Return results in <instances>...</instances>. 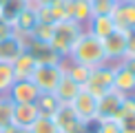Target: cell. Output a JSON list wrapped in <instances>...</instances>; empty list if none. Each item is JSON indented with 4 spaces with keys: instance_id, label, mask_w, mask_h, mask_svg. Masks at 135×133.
<instances>
[{
    "instance_id": "cell-1",
    "label": "cell",
    "mask_w": 135,
    "mask_h": 133,
    "mask_svg": "<svg viewBox=\"0 0 135 133\" xmlns=\"http://www.w3.org/2000/svg\"><path fill=\"white\" fill-rule=\"evenodd\" d=\"M66 58H69L71 62L89 66V69L109 62V60H106V53H104V47H102V40L91 36V33H86V31H82L80 36H78V40L71 47V51H69Z\"/></svg>"
},
{
    "instance_id": "cell-2",
    "label": "cell",
    "mask_w": 135,
    "mask_h": 133,
    "mask_svg": "<svg viewBox=\"0 0 135 133\" xmlns=\"http://www.w3.org/2000/svg\"><path fill=\"white\" fill-rule=\"evenodd\" d=\"M82 31H84V27L78 25V22H73V20L55 22V25H53V31H51V38H49V47H51L53 51L64 60Z\"/></svg>"
},
{
    "instance_id": "cell-3",
    "label": "cell",
    "mask_w": 135,
    "mask_h": 133,
    "mask_svg": "<svg viewBox=\"0 0 135 133\" xmlns=\"http://www.w3.org/2000/svg\"><path fill=\"white\" fill-rule=\"evenodd\" d=\"M62 75H64L62 62H58V64H38L33 75H31V82L38 87L40 93H53Z\"/></svg>"
},
{
    "instance_id": "cell-4",
    "label": "cell",
    "mask_w": 135,
    "mask_h": 133,
    "mask_svg": "<svg viewBox=\"0 0 135 133\" xmlns=\"http://www.w3.org/2000/svg\"><path fill=\"white\" fill-rule=\"evenodd\" d=\"M89 93H93L95 98L104 96L113 89V64L106 62V64H100V66H93L91 73H89V80L84 84Z\"/></svg>"
},
{
    "instance_id": "cell-5",
    "label": "cell",
    "mask_w": 135,
    "mask_h": 133,
    "mask_svg": "<svg viewBox=\"0 0 135 133\" xmlns=\"http://www.w3.org/2000/svg\"><path fill=\"white\" fill-rule=\"evenodd\" d=\"M69 107L75 111V115L80 118L86 126H93L95 124V109H98V98L93 96V93H89L86 89H82L80 93H78L75 98H73V102Z\"/></svg>"
},
{
    "instance_id": "cell-6",
    "label": "cell",
    "mask_w": 135,
    "mask_h": 133,
    "mask_svg": "<svg viewBox=\"0 0 135 133\" xmlns=\"http://www.w3.org/2000/svg\"><path fill=\"white\" fill-rule=\"evenodd\" d=\"M124 100V93L111 89L109 93L98 98V109H95V122L100 120H117V111H120V104Z\"/></svg>"
},
{
    "instance_id": "cell-7",
    "label": "cell",
    "mask_w": 135,
    "mask_h": 133,
    "mask_svg": "<svg viewBox=\"0 0 135 133\" xmlns=\"http://www.w3.org/2000/svg\"><path fill=\"white\" fill-rule=\"evenodd\" d=\"M53 122L58 124L60 133H84V131H89V126L78 118L75 111H73L69 104H62V107L58 109V113L53 115Z\"/></svg>"
},
{
    "instance_id": "cell-8",
    "label": "cell",
    "mask_w": 135,
    "mask_h": 133,
    "mask_svg": "<svg viewBox=\"0 0 135 133\" xmlns=\"http://www.w3.org/2000/svg\"><path fill=\"white\" fill-rule=\"evenodd\" d=\"M126 40H128V31H122V29H115L111 36H106L102 40V47H104V53H106L109 62H120L124 58Z\"/></svg>"
},
{
    "instance_id": "cell-9",
    "label": "cell",
    "mask_w": 135,
    "mask_h": 133,
    "mask_svg": "<svg viewBox=\"0 0 135 133\" xmlns=\"http://www.w3.org/2000/svg\"><path fill=\"white\" fill-rule=\"evenodd\" d=\"M38 96H40V91L31 80H16L7 93V98L13 104H31L38 100Z\"/></svg>"
},
{
    "instance_id": "cell-10",
    "label": "cell",
    "mask_w": 135,
    "mask_h": 133,
    "mask_svg": "<svg viewBox=\"0 0 135 133\" xmlns=\"http://www.w3.org/2000/svg\"><path fill=\"white\" fill-rule=\"evenodd\" d=\"M113 89L124 96L135 93V73L122 62H113Z\"/></svg>"
},
{
    "instance_id": "cell-11",
    "label": "cell",
    "mask_w": 135,
    "mask_h": 133,
    "mask_svg": "<svg viewBox=\"0 0 135 133\" xmlns=\"http://www.w3.org/2000/svg\"><path fill=\"white\" fill-rule=\"evenodd\" d=\"M25 49H27V40L13 31L11 36L4 38V40H0V62L11 64L22 51H25Z\"/></svg>"
},
{
    "instance_id": "cell-12",
    "label": "cell",
    "mask_w": 135,
    "mask_h": 133,
    "mask_svg": "<svg viewBox=\"0 0 135 133\" xmlns=\"http://www.w3.org/2000/svg\"><path fill=\"white\" fill-rule=\"evenodd\" d=\"M115 27L122 31H133L135 29V4L133 2H120L115 4V9L111 11Z\"/></svg>"
},
{
    "instance_id": "cell-13",
    "label": "cell",
    "mask_w": 135,
    "mask_h": 133,
    "mask_svg": "<svg viewBox=\"0 0 135 133\" xmlns=\"http://www.w3.org/2000/svg\"><path fill=\"white\" fill-rule=\"evenodd\" d=\"M40 118L36 102L31 104H13V113H11V124L20 126V129H29V126Z\"/></svg>"
},
{
    "instance_id": "cell-14",
    "label": "cell",
    "mask_w": 135,
    "mask_h": 133,
    "mask_svg": "<svg viewBox=\"0 0 135 133\" xmlns=\"http://www.w3.org/2000/svg\"><path fill=\"white\" fill-rule=\"evenodd\" d=\"M27 51L38 60V64H58V62H62V58L49 47V42L27 40Z\"/></svg>"
},
{
    "instance_id": "cell-15",
    "label": "cell",
    "mask_w": 135,
    "mask_h": 133,
    "mask_svg": "<svg viewBox=\"0 0 135 133\" xmlns=\"http://www.w3.org/2000/svg\"><path fill=\"white\" fill-rule=\"evenodd\" d=\"M36 25H38V11H36V7H33V4H27V7L18 13V18L13 20V31L27 40Z\"/></svg>"
},
{
    "instance_id": "cell-16",
    "label": "cell",
    "mask_w": 135,
    "mask_h": 133,
    "mask_svg": "<svg viewBox=\"0 0 135 133\" xmlns=\"http://www.w3.org/2000/svg\"><path fill=\"white\" fill-rule=\"evenodd\" d=\"M115 29L117 27H115V22H113L111 16H91L89 22L84 25V31L95 36V38H100V40H104L106 36H111Z\"/></svg>"
},
{
    "instance_id": "cell-17",
    "label": "cell",
    "mask_w": 135,
    "mask_h": 133,
    "mask_svg": "<svg viewBox=\"0 0 135 133\" xmlns=\"http://www.w3.org/2000/svg\"><path fill=\"white\" fill-rule=\"evenodd\" d=\"M36 66H38V60L33 58L27 49L13 60V62H11V69H13L16 80H31V75H33V71H36Z\"/></svg>"
},
{
    "instance_id": "cell-18",
    "label": "cell",
    "mask_w": 135,
    "mask_h": 133,
    "mask_svg": "<svg viewBox=\"0 0 135 133\" xmlns=\"http://www.w3.org/2000/svg\"><path fill=\"white\" fill-rule=\"evenodd\" d=\"M82 89H84V87H80L75 80H71V78L64 73L62 78H60V82H58V87H55V91H53V93L58 96V100H60L62 104H71V102H73V98H75L78 93L82 91Z\"/></svg>"
},
{
    "instance_id": "cell-19",
    "label": "cell",
    "mask_w": 135,
    "mask_h": 133,
    "mask_svg": "<svg viewBox=\"0 0 135 133\" xmlns=\"http://www.w3.org/2000/svg\"><path fill=\"white\" fill-rule=\"evenodd\" d=\"M36 107L40 111V115H47V118H53L58 113V109L62 107V102L58 100L55 93H40L36 100Z\"/></svg>"
},
{
    "instance_id": "cell-20",
    "label": "cell",
    "mask_w": 135,
    "mask_h": 133,
    "mask_svg": "<svg viewBox=\"0 0 135 133\" xmlns=\"http://www.w3.org/2000/svg\"><path fill=\"white\" fill-rule=\"evenodd\" d=\"M62 66H64V73L69 75L71 80H75L80 87H84V84H86L89 73H91V69H89V66L78 64V62H71L69 58H64V60H62Z\"/></svg>"
},
{
    "instance_id": "cell-21",
    "label": "cell",
    "mask_w": 135,
    "mask_h": 133,
    "mask_svg": "<svg viewBox=\"0 0 135 133\" xmlns=\"http://www.w3.org/2000/svg\"><path fill=\"white\" fill-rule=\"evenodd\" d=\"M27 4L29 2H25V0H4V2L0 4V20L9 22V25L13 27V20L18 18V13L27 7Z\"/></svg>"
},
{
    "instance_id": "cell-22",
    "label": "cell",
    "mask_w": 135,
    "mask_h": 133,
    "mask_svg": "<svg viewBox=\"0 0 135 133\" xmlns=\"http://www.w3.org/2000/svg\"><path fill=\"white\" fill-rule=\"evenodd\" d=\"M93 16V9H91V2L89 0H73L71 4V20L78 22V25H86L89 18Z\"/></svg>"
},
{
    "instance_id": "cell-23",
    "label": "cell",
    "mask_w": 135,
    "mask_h": 133,
    "mask_svg": "<svg viewBox=\"0 0 135 133\" xmlns=\"http://www.w3.org/2000/svg\"><path fill=\"white\" fill-rule=\"evenodd\" d=\"M71 4H73V0H53L49 4V13H51L53 22L71 20Z\"/></svg>"
},
{
    "instance_id": "cell-24",
    "label": "cell",
    "mask_w": 135,
    "mask_h": 133,
    "mask_svg": "<svg viewBox=\"0 0 135 133\" xmlns=\"http://www.w3.org/2000/svg\"><path fill=\"white\" fill-rule=\"evenodd\" d=\"M27 133H60V129H58V124L53 122V118L40 115V118L27 129Z\"/></svg>"
},
{
    "instance_id": "cell-25",
    "label": "cell",
    "mask_w": 135,
    "mask_h": 133,
    "mask_svg": "<svg viewBox=\"0 0 135 133\" xmlns=\"http://www.w3.org/2000/svg\"><path fill=\"white\" fill-rule=\"evenodd\" d=\"M13 82H16V75H13V69H11V64L0 62V96H7Z\"/></svg>"
},
{
    "instance_id": "cell-26",
    "label": "cell",
    "mask_w": 135,
    "mask_h": 133,
    "mask_svg": "<svg viewBox=\"0 0 135 133\" xmlns=\"http://www.w3.org/2000/svg\"><path fill=\"white\" fill-rule=\"evenodd\" d=\"M51 31H53V25H49V22H38V25L33 27V31L29 33V38H27V40L49 42V38H51Z\"/></svg>"
},
{
    "instance_id": "cell-27",
    "label": "cell",
    "mask_w": 135,
    "mask_h": 133,
    "mask_svg": "<svg viewBox=\"0 0 135 133\" xmlns=\"http://www.w3.org/2000/svg\"><path fill=\"white\" fill-rule=\"evenodd\" d=\"M11 113H13V102L7 96H0V129L11 124Z\"/></svg>"
},
{
    "instance_id": "cell-28",
    "label": "cell",
    "mask_w": 135,
    "mask_h": 133,
    "mask_svg": "<svg viewBox=\"0 0 135 133\" xmlns=\"http://www.w3.org/2000/svg\"><path fill=\"white\" fill-rule=\"evenodd\" d=\"M93 9V16H111V11L115 9L113 0H89Z\"/></svg>"
},
{
    "instance_id": "cell-29",
    "label": "cell",
    "mask_w": 135,
    "mask_h": 133,
    "mask_svg": "<svg viewBox=\"0 0 135 133\" xmlns=\"http://www.w3.org/2000/svg\"><path fill=\"white\" fill-rule=\"evenodd\" d=\"M128 115H135V93L133 96H124V100L120 104V111H117V120L128 118Z\"/></svg>"
},
{
    "instance_id": "cell-30",
    "label": "cell",
    "mask_w": 135,
    "mask_h": 133,
    "mask_svg": "<svg viewBox=\"0 0 135 133\" xmlns=\"http://www.w3.org/2000/svg\"><path fill=\"white\" fill-rule=\"evenodd\" d=\"M93 133H122V131H120L117 120H100V122H95Z\"/></svg>"
},
{
    "instance_id": "cell-31",
    "label": "cell",
    "mask_w": 135,
    "mask_h": 133,
    "mask_svg": "<svg viewBox=\"0 0 135 133\" xmlns=\"http://www.w3.org/2000/svg\"><path fill=\"white\" fill-rule=\"evenodd\" d=\"M117 124H120L122 133H135V115H128V118L117 120Z\"/></svg>"
},
{
    "instance_id": "cell-32",
    "label": "cell",
    "mask_w": 135,
    "mask_h": 133,
    "mask_svg": "<svg viewBox=\"0 0 135 133\" xmlns=\"http://www.w3.org/2000/svg\"><path fill=\"white\" fill-rule=\"evenodd\" d=\"M124 58H135V31H128V40H126V53ZM122 58V60H124Z\"/></svg>"
},
{
    "instance_id": "cell-33",
    "label": "cell",
    "mask_w": 135,
    "mask_h": 133,
    "mask_svg": "<svg viewBox=\"0 0 135 133\" xmlns=\"http://www.w3.org/2000/svg\"><path fill=\"white\" fill-rule=\"evenodd\" d=\"M11 33H13V27H11L9 22L0 20V40H4L7 36H11Z\"/></svg>"
},
{
    "instance_id": "cell-34",
    "label": "cell",
    "mask_w": 135,
    "mask_h": 133,
    "mask_svg": "<svg viewBox=\"0 0 135 133\" xmlns=\"http://www.w3.org/2000/svg\"><path fill=\"white\" fill-rule=\"evenodd\" d=\"M0 133H27V129H20V126H16V124H9V126H4V129H0Z\"/></svg>"
},
{
    "instance_id": "cell-35",
    "label": "cell",
    "mask_w": 135,
    "mask_h": 133,
    "mask_svg": "<svg viewBox=\"0 0 135 133\" xmlns=\"http://www.w3.org/2000/svg\"><path fill=\"white\" fill-rule=\"evenodd\" d=\"M53 0H31L29 4H33V7H49Z\"/></svg>"
},
{
    "instance_id": "cell-36",
    "label": "cell",
    "mask_w": 135,
    "mask_h": 133,
    "mask_svg": "<svg viewBox=\"0 0 135 133\" xmlns=\"http://www.w3.org/2000/svg\"><path fill=\"white\" fill-rule=\"evenodd\" d=\"M120 62H122V64H126L128 69L135 73V58H124V60H120Z\"/></svg>"
},
{
    "instance_id": "cell-37",
    "label": "cell",
    "mask_w": 135,
    "mask_h": 133,
    "mask_svg": "<svg viewBox=\"0 0 135 133\" xmlns=\"http://www.w3.org/2000/svg\"><path fill=\"white\" fill-rule=\"evenodd\" d=\"M113 2H115V4H120V2H126V0H113Z\"/></svg>"
},
{
    "instance_id": "cell-38",
    "label": "cell",
    "mask_w": 135,
    "mask_h": 133,
    "mask_svg": "<svg viewBox=\"0 0 135 133\" xmlns=\"http://www.w3.org/2000/svg\"><path fill=\"white\" fill-rule=\"evenodd\" d=\"M126 2H133V4H135V0H126Z\"/></svg>"
},
{
    "instance_id": "cell-39",
    "label": "cell",
    "mask_w": 135,
    "mask_h": 133,
    "mask_svg": "<svg viewBox=\"0 0 135 133\" xmlns=\"http://www.w3.org/2000/svg\"><path fill=\"white\" fill-rule=\"evenodd\" d=\"M25 2H31V0H25Z\"/></svg>"
},
{
    "instance_id": "cell-40",
    "label": "cell",
    "mask_w": 135,
    "mask_h": 133,
    "mask_svg": "<svg viewBox=\"0 0 135 133\" xmlns=\"http://www.w3.org/2000/svg\"><path fill=\"white\" fill-rule=\"evenodd\" d=\"M2 2H4V0H0V4H2Z\"/></svg>"
}]
</instances>
